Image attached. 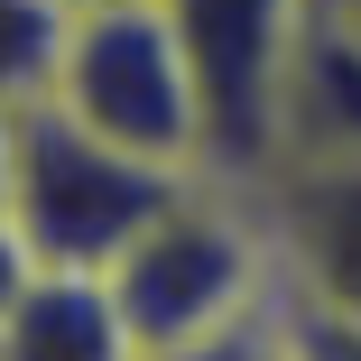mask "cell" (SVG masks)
Masks as SVG:
<instances>
[{"label":"cell","mask_w":361,"mask_h":361,"mask_svg":"<svg viewBox=\"0 0 361 361\" xmlns=\"http://www.w3.org/2000/svg\"><path fill=\"white\" fill-rule=\"evenodd\" d=\"M167 19L185 37L195 93H204V149L213 176L259 185L278 158V121H287V75L315 28V0H167Z\"/></svg>","instance_id":"4"},{"label":"cell","mask_w":361,"mask_h":361,"mask_svg":"<svg viewBox=\"0 0 361 361\" xmlns=\"http://www.w3.org/2000/svg\"><path fill=\"white\" fill-rule=\"evenodd\" d=\"M102 287L149 361L241 334L250 315L278 306V241H269L259 195L232 176H185L167 213L102 269Z\"/></svg>","instance_id":"1"},{"label":"cell","mask_w":361,"mask_h":361,"mask_svg":"<svg viewBox=\"0 0 361 361\" xmlns=\"http://www.w3.org/2000/svg\"><path fill=\"white\" fill-rule=\"evenodd\" d=\"M0 361H149V352L130 343L102 278L28 269V287L0 306Z\"/></svg>","instance_id":"6"},{"label":"cell","mask_w":361,"mask_h":361,"mask_svg":"<svg viewBox=\"0 0 361 361\" xmlns=\"http://www.w3.org/2000/svg\"><path fill=\"white\" fill-rule=\"evenodd\" d=\"M315 19H324V28H343V37L361 47V0H315Z\"/></svg>","instance_id":"10"},{"label":"cell","mask_w":361,"mask_h":361,"mask_svg":"<svg viewBox=\"0 0 361 361\" xmlns=\"http://www.w3.org/2000/svg\"><path fill=\"white\" fill-rule=\"evenodd\" d=\"M176 361H297V343H287V324H278V306H269V315H250L241 334L195 343V352H176Z\"/></svg>","instance_id":"9"},{"label":"cell","mask_w":361,"mask_h":361,"mask_svg":"<svg viewBox=\"0 0 361 361\" xmlns=\"http://www.w3.org/2000/svg\"><path fill=\"white\" fill-rule=\"evenodd\" d=\"M47 102L75 111L84 130H102L130 158H158L176 176H213L204 93H195V65H185L167 0H93V10H75Z\"/></svg>","instance_id":"3"},{"label":"cell","mask_w":361,"mask_h":361,"mask_svg":"<svg viewBox=\"0 0 361 361\" xmlns=\"http://www.w3.org/2000/svg\"><path fill=\"white\" fill-rule=\"evenodd\" d=\"M176 185H185L176 167L111 149L102 130H84L56 102L10 111V232H19L28 269H84V278H102L167 213Z\"/></svg>","instance_id":"2"},{"label":"cell","mask_w":361,"mask_h":361,"mask_svg":"<svg viewBox=\"0 0 361 361\" xmlns=\"http://www.w3.org/2000/svg\"><path fill=\"white\" fill-rule=\"evenodd\" d=\"M0 213H10V111H0Z\"/></svg>","instance_id":"11"},{"label":"cell","mask_w":361,"mask_h":361,"mask_svg":"<svg viewBox=\"0 0 361 361\" xmlns=\"http://www.w3.org/2000/svg\"><path fill=\"white\" fill-rule=\"evenodd\" d=\"M65 10H93V0H65Z\"/></svg>","instance_id":"12"},{"label":"cell","mask_w":361,"mask_h":361,"mask_svg":"<svg viewBox=\"0 0 361 361\" xmlns=\"http://www.w3.org/2000/svg\"><path fill=\"white\" fill-rule=\"evenodd\" d=\"M269 241H278V297L361 324V167L352 158H278L259 185Z\"/></svg>","instance_id":"5"},{"label":"cell","mask_w":361,"mask_h":361,"mask_svg":"<svg viewBox=\"0 0 361 361\" xmlns=\"http://www.w3.org/2000/svg\"><path fill=\"white\" fill-rule=\"evenodd\" d=\"M65 0H0V111H28L56 93V56H65Z\"/></svg>","instance_id":"7"},{"label":"cell","mask_w":361,"mask_h":361,"mask_svg":"<svg viewBox=\"0 0 361 361\" xmlns=\"http://www.w3.org/2000/svg\"><path fill=\"white\" fill-rule=\"evenodd\" d=\"M278 324H287V343H297V361H361V324H334V315L287 306V297H278Z\"/></svg>","instance_id":"8"}]
</instances>
